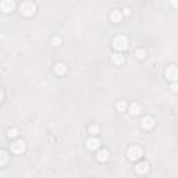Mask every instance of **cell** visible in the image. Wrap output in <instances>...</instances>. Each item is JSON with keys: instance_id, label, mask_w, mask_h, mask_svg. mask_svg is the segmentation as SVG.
<instances>
[{"instance_id": "ffe728a7", "label": "cell", "mask_w": 178, "mask_h": 178, "mask_svg": "<svg viewBox=\"0 0 178 178\" xmlns=\"http://www.w3.org/2000/svg\"><path fill=\"white\" fill-rule=\"evenodd\" d=\"M171 88H172V90H178V85H177V83H175V85H172Z\"/></svg>"}, {"instance_id": "7c38bea8", "label": "cell", "mask_w": 178, "mask_h": 178, "mask_svg": "<svg viewBox=\"0 0 178 178\" xmlns=\"http://www.w3.org/2000/svg\"><path fill=\"white\" fill-rule=\"evenodd\" d=\"M113 61H114L115 64H121L124 63V56H121L120 53H115V54H113Z\"/></svg>"}, {"instance_id": "5b68a950", "label": "cell", "mask_w": 178, "mask_h": 178, "mask_svg": "<svg viewBox=\"0 0 178 178\" xmlns=\"http://www.w3.org/2000/svg\"><path fill=\"white\" fill-rule=\"evenodd\" d=\"M24 149H25V143H24V140H15L13 145H11V150L15 152V153H21Z\"/></svg>"}, {"instance_id": "9c48e42d", "label": "cell", "mask_w": 178, "mask_h": 178, "mask_svg": "<svg viewBox=\"0 0 178 178\" xmlns=\"http://www.w3.org/2000/svg\"><path fill=\"white\" fill-rule=\"evenodd\" d=\"M0 6H1V8L7 13V11H10V10L14 7V3L13 1H1V4H0Z\"/></svg>"}, {"instance_id": "8fae6325", "label": "cell", "mask_w": 178, "mask_h": 178, "mask_svg": "<svg viewBox=\"0 0 178 178\" xmlns=\"http://www.w3.org/2000/svg\"><path fill=\"white\" fill-rule=\"evenodd\" d=\"M129 111L132 113V114H138L140 111V106L138 104V103H132L131 106H129Z\"/></svg>"}, {"instance_id": "8992f818", "label": "cell", "mask_w": 178, "mask_h": 178, "mask_svg": "<svg viewBox=\"0 0 178 178\" xmlns=\"http://www.w3.org/2000/svg\"><path fill=\"white\" fill-rule=\"evenodd\" d=\"M138 172H140V174H143V172H146L147 170H149V164H147L146 161H140V163H138L136 164V168H135Z\"/></svg>"}, {"instance_id": "52a82bcc", "label": "cell", "mask_w": 178, "mask_h": 178, "mask_svg": "<svg viewBox=\"0 0 178 178\" xmlns=\"http://www.w3.org/2000/svg\"><path fill=\"white\" fill-rule=\"evenodd\" d=\"M142 127L152 128L153 127V118H150V117H143V118H142Z\"/></svg>"}, {"instance_id": "44dd1931", "label": "cell", "mask_w": 178, "mask_h": 178, "mask_svg": "<svg viewBox=\"0 0 178 178\" xmlns=\"http://www.w3.org/2000/svg\"><path fill=\"white\" fill-rule=\"evenodd\" d=\"M124 14H129V8L125 7V8H124Z\"/></svg>"}, {"instance_id": "e0dca14e", "label": "cell", "mask_w": 178, "mask_h": 178, "mask_svg": "<svg viewBox=\"0 0 178 178\" xmlns=\"http://www.w3.org/2000/svg\"><path fill=\"white\" fill-rule=\"evenodd\" d=\"M117 108H118L120 111H124V110L127 108V104H125V102H120L118 104H117Z\"/></svg>"}, {"instance_id": "4fadbf2b", "label": "cell", "mask_w": 178, "mask_h": 178, "mask_svg": "<svg viewBox=\"0 0 178 178\" xmlns=\"http://www.w3.org/2000/svg\"><path fill=\"white\" fill-rule=\"evenodd\" d=\"M97 160L99 161H104V160H107V150H100V152L97 153Z\"/></svg>"}, {"instance_id": "3957f363", "label": "cell", "mask_w": 178, "mask_h": 178, "mask_svg": "<svg viewBox=\"0 0 178 178\" xmlns=\"http://www.w3.org/2000/svg\"><path fill=\"white\" fill-rule=\"evenodd\" d=\"M165 75H167L168 79H171V81L177 79L178 78V68L175 65H170V67L167 68V71H165Z\"/></svg>"}, {"instance_id": "7a4b0ae2", "label": "cell", "mask_w": 178, "mask_h": 178, "mask_svg": "<svg viewBox=\"0 0 178 178\" xmlns=\"http://www.w3.org/2000/svg\"><path fill=\"white\" fill-rule=\"evenodd\" d=\"M142 156V150L138 146H132L128 149V157L131 160H138Z\"/></svg>"}, {"instance_id": "5bb4252c", "label": "cell", "mask_w": 178, "mask_h": 178, "mask_svg": "<svg viewBox=\"0 0 178 178\" xmlns=\"http://www.w3.org/2000/svg\"><path fill=\"white\" fill-rule=\"evenodd\" d=\"M110 17H111V19H113V21H120L121 14H120V11H113Z\"/></svg>"}, {"instance_id": "ba28073f", "label": "cell", "mask_w": 178, "mask_h": 178, "mask_svg": "<svg viewBox=\"0 0 178 178\" xmlns=\"http://www.w3.org/2000/svg\"><path fill=\"white\" fill-rule=\"evenodd\" d=\"M88 149H90V150H93V149H96V147L99 146V140L95 139V138H90V139H88Z\"/></svg>"}, {"instance_id": "30bf717a", "label": "cell", "mask_w": 178, "mask_h": 178, "mask_svg": "<svg viewBox=\"0 0 178 178\" xmlns=\"http://www.w3.org/2000/svg\"><path fill=\"white\" fill-rule=\"evenodd\" d=\"M65 70H67V67H65L63 63L56 64V67H54V71H56L57 74H60V75H61V74H64V72H65Z\"/></svg>"}, {"instance_id": "2e32d148", "label": "cell", "mask_w": 178, "mask_h": 178, "mask_svg": "<svg viewBox=\"0 0 178 178\" xmlns=\"http://www.w3.org/2000/svg\"><path fill=\"white\" fill-rule=\"evenodd\" d=\"M89 132L92 134V135H96V134L99 132V128H97V125H90V127H89Z\"/></svg>"}, {"instance_id": "277c9868", "label": "cell", "mask_w": 178, "mask_h": 178, "mask_svg": "<svg viewBox=\"0 0 178 178\" xmlns=\"http://www.w3.org/2000/svg\"><path fill=\"white\" fill-rule=\"evenodd\" d=\"M33 11H35V4H32L29 1H26L21 6V13H24L25 15H31Z\"/></svg>"}, {"instance_id": "6da1fadb", "label": "cell", "mask_w": 178, "mask_h": 178, "mask_svg": "<svg viewBox=\"0 0 178 178\" xmlns=\"http://www.w3.org/2000/svg\"><path fill=\"white\" fill-rule=\"evenodd\" d=\"M115 50H124V49H127L128 46V40L125 36H117L114 39V43H113Z\"/></svg>"}, {"instance_id": "ac0fdd59", "label": "cell", "mask_w": 178, "mask_h": 178, "mask_svg": "<svg viewBox=\"0 0 178 178\" xmlns=\"http://www.w3.org/2000/svg\"><path fill=\"white\" fill-rule=\"evenodd\" d=\"M7 135H8V136H10V138H11V136H17V129H8V131H7Z\"/></svg>"}, {"instance_id": "9a60e30c", "label": "cell", "mask_w": 178, "mask_h": 178, "mask_svg": "<svg viewBox=\"0 0 178 178\" xmlns=\"http://www.w3.org/2000/svg\"><path fill=\"white\" fill-rule=\"evenodd\" d=\"M135 54H136V57H138V58H145V56H146V51L143 50V49H138Z\"/></svg>"}, {"instance_id": "d6986e66", "label": "cell", "mask_w": 178, "mask_h": 178, "mask_svg": "<svg viewBox=\"0 0 178 178\" xmlns=\"http://www.w3.org/2000/svg\"><path fill=\"white\" fill-rule=\"evenodd\" d=\"M51 43H53V44H58V43H60V38H58V36H54V38L51 39Z\"/></svg>"}]
</instances>
